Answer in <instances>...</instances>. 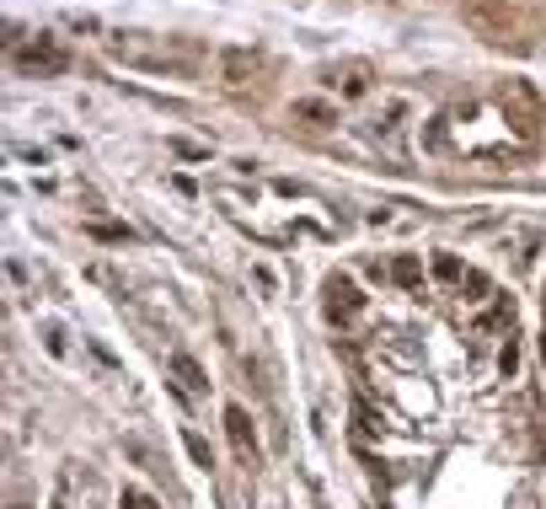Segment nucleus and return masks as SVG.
Returning <instances> with one entry per match:
<instances>
[{
  "mask_svg": "<svg viewBox=\"0 0 546 509\" xmlns=\"http://www.w3.org/2000/svg\"><path fill=\"white\" fill-rule=\"evenodd\" d=\"M230 440L242 445V456H252V434H246V413L242 407H230Z\"/></svg>",
  "mask_w": 546,
  "mask_h": 509,
  "instance_id": "obj_1",
  "label": "nucleus"
},
{
  "mask_svg": "<svg viewBox=\"0 0 546 509\" xmlns=\"http://www.w3.org/2000/svg\"><path fill=\"white\" fill-rule=\"evenodd\" d=\"M188 450H193V461H199V467H209V450H203L199 434H188Z\"/></svg>",
  "mask_w": 546,
  "mask_h": 509,
  "instance_id": "obj_2",
  "label": "nucleus"
},
{
  "mask_svg": "<svg viewBox=\"0 0 546 509\" xmlns=\"http://www.w3.org/2000/svg\"><path fill=\"white\" fill-rule=\"evenodd\" d=\"M123 509H156V504H150L145 493H134V488H129V493H123Z\"/></svg>",
  "mask_w": 546,
  "mask_h": 509,
  "instance_id": "obj_3",
  "label": "nucleus"
}]
</instances>
